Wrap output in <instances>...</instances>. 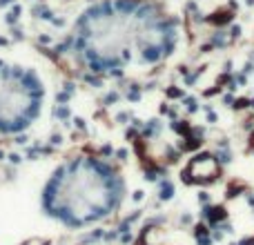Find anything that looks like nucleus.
<instances>
[{
	"label": "nucleus",
	"instance_id": "1",
	"mask_svg": "<svg viewBox=\"0 0 254 245\" xmlns=\"http://www.w3.org/2000/svg\"><path fill=\"white\" fill-rule=\"evenodd\" d=\"M76 49L96 69L156 62L174 49L176 27L147 0H103L80 16Z\"/></svg>",
	"mask_w": 254,
	"mask_h": 245
},
{
	"label": "nucleus",
	"instance_id": "2",
	"mask_svg": "<svg viewBox=\"0 0 254 245\" xmlns=\"http://www.w3.org/2000/svg\"><path fill=\"white\" fill-rule=\"evenodd\" d=\"M36 105L38 98L29 76L16 67L0 62V127L13 129L22 125L34 114Z\"/></svg>",
	"mask_w": 254,
	"mask_h": 245
},
{
	"label": "nucleus",
	"instance_id": "3",
	"mask_svg": "<svg viewBox=\"0 0 254 245\" xmlns=\"http://www.w3.org/2000/svg\"><path fill=\"white\" fill-rule=\"evenodd\" d=\"M67 210H69L71 214H74L76 219H80V221L92 219L94 212H96L83 196H78V194H67Z\"/></svg>",
	"mask_w": 254,
	"mask_h": 245
},
{
	"label": "nucleus",
	"instance_id": "4",
	"mask_svg": "<svg viewBox=\"0 0 254 245\" xmlns=\"http://www.w3.org/2000/svg\"><path fill=\"white\" fill-rule=\"evenodd\" d=\"M192 174L196 181H207V179H214L216 174V165L214 161H210V158H201V161L194 163L192 167Z\"/></svg>",
	"mask_w": 254,
	"mask_h": 245
}]
</instances>
